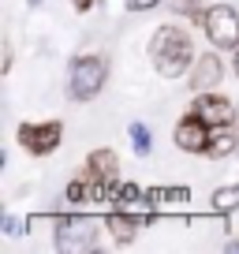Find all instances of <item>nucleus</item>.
<instances>
[{"label":"nucleus","mask_w":239,"mask_h":254,"mask_svg":"<svg viewBox=\"0 0 239 254\" xmlns=\"http://www.w3.org/2000/svg\"><path fill=\"white\" fill-rule=\"evenodd\" d=\"M146 228L142 213H127V209H112L109 217H105V232L112 236V243L116 247H131L138 239V232Z\"/></svg>","instance_id":"10"},{"label":"nucleus","mask_w":239,"mask_h":254,"mask_svg":"<svg viewBox=\"0 0 239 254\" xmlns=\"http://www.w3.org/2000/svg\"><path fill=\"white\" fill-rule=\"evenodd\" d=\"M150 60H153V71L161 79H179V75H187L194 67L198 53H194V41L183 26L165 23L150 38Z\"/></svg>","instance_id":"1"},{"label":"nucleus","mask_w":239,"mask_h":254,"mask_svg":"<svg viewBox=\"0 0 239 254\" xmlns=\"http://www.w3.org/2000/svg\"><path fill=\"white\" fill-rule=\"evenodd\" d=\"M209 138H213V127H209V120L198 109H187L179 116V124L172 127V142H176V150H183V153H206Z\"/></svg>","instance_id":"6"},{"label":"nucleus","mask_w":239,"mask_h":254,"mask_svg":"<svg viewBox=\"0 0 239 254\" xmlns=\"http://www.w3.org/2000/svg\"><path fill=\"white\" fill-rule=\"evenodd\" d=\"M71 8L75 11H90V8H94V0H71Z\"/></svg>","instance_id":"18"},{"label":"nucleus","mask_w":239,"mask_h":254,"mask_svg":"<svg viewBox=\"0 0 239 254\" xmlns=\"http://www.w3.org/2000/svg\"><path fill=\"white\" fill-rule=\"evenodd\" d=\"M127 4V11H153V8H161L165 0H123Z\"/></svg>","instance_id":"17"},{"label":"nucleus","mask_w":239,"mask_h":254,"mask_svg":"<svg viewBox=\"0 0 239 254\" xmlns=\"http://www.w3.org/2000/svg\"><path fill=\"white\" fill-rule=\"evenodd\" d=\"M168 4H172V11H176V15H183V19H191L194 26H202V23H206L209 0H168Z\"/></svg>","instance_id":"13"},{"label":"nucleus","mask_w":239,"mask_h":254,"mask_svg":"<svg viewBox=\"0 0 239 254\" xmlns=\"http://www.w3.org/2000/svg\"><path fill=\"white\" fill-rule=\"evenodd\" d=\"M82 176L97 187V194H105V187H112L120 176V157L112 150H90L86 165H82Z\"/></svg>","instance_id":"8"},{"label":"nucleus","mask_w":239,"mask_h":254,"mask_svg":"<svg viewBox=\"0 0 239 254\" xmlns=\"http://www.w3.org/2000/svg\"><path fill=\"white\" fill-rule=\"evenodd\" d=\"M127 135H131V146H135L138 157H150V153H153V131L146 124H138V120H135V124L127 127Z\"/></svg>","instance_id":"14"},{"label":"nucleus","mask_w":239,"mask_h":254,"mask_svg":"<svg viewBox=\"0 0 239 254\" xmlns=\"http://www.w3.org/2000/svg\"><path fill=\"white\" fill-rule=\"evenodd\" d=\"M26 4H30V8H41V4H45V0H26Z\"/></svg>","instance_id":"20"},{"label":"nucleus","mask_w":239,"mask_h":254,"mask_svg":"<svg viewBox=\"0 0 239 254\" xmlns=\"http://www.w3.org/2000/svg\"><path fill=\"white\" fill-rule=\"evenodd\" d=\"M191 109H198L202 116L209 120V127H213V131H221V127H236V124H239V105H232L228 97L213 94V90L198 94V97H194V105H191Z\"/></svg>","instance_id":"7"},{"label":"nucleus","mask_w":239,"mask_h":254,"mask_svg":"<svg viewBox=\"0 0 239 254\" xmlns=\"http://www.w3.org/2000/svg\"><path fill=\"white\" fill-rule=\"evenodd\" d=\"M202 30H206V38H209L213 49H224V53H228V49H239V11L232 8V4H209Z\"/></svg>","instance_id":"5"},{"label":"nucleus","mask_w":239,"mask_h":254,"mask_svg":"<svg viewBox=\"0 0 239 254\" xmlns=\"http://www.w3.org/2000/svg\"><path fill=\"white\" fill-rule=\"evenodd\" d=\"M213 209H217V213H236V209H239V183L213 190Z\"/></svg>","instance_id":"15"},{"label":"nucleus","mask_w":239,"mask_h":254,"mask_svg":"<svg viewBox=\"0 0 239 254\" xmlns=\"http://www.w3.org/2000/svg\"><path fill=\"white\" fill-rule=\"evenodd\" d=\"M191 198L187 187H150L146 190V206H183Z\"/></svg>","instance_id":"12"},{"label":"nucleus","mask_w":239,"mask_h":254,"mask_svg":"<svg viewBox=\"0 0 239 254\" xmlns=\"http://www.w3.org/2000/svg\"><path fill=\"white\" fill-rule=\"evenodd\" d=\"M26 228H30V221H19V217L4 213V236H8V239H19Z\"/></svg>","instance_id":"16"},{"label":"nucleus","mask_w":239,"mask_h":254,"mask_svg":"<svg viewBox=\"0 0 239 254\" xmlns=\"http://www.w3.org/2000/svg\"><path fill=\"white\" fill-rule=\"evenodd\" d=\"M232 153H239V135L232 131V127H221V131H213V138H209V150H206V157L221 161V157H232Z\"/></svg>","instance_id":"11"},{"label":"nucleus","mask_w":239,"mask_h":254,"mask_svg":"<svg viewBox=\"0 0 239 254\" xmlns=\"http://www.w3.org/2000/svg\"><path fill=\"white\" fill-rule=\"evenodd\" d=\"M15 142L23 146L30 157H49L64 142V124L60 120H41V124H19Z\"/></svg>","instance_id":"4"},{"label":"nucleus","mask_w":239,"mask_h":254,"mask_svg":"<svg viewBox=\"0 0 239 254\" xmlns=\"http://www.w3.org/2000/svg\"><path fill=\"white\" fill-rule=\"evenodd\" d=\"M101 243V228L94 217H79V213H60L53 217V247L64 254H86L97 251Z\"/></svg>","instance_id":"3"},{"label":"nucleus","mask_w":239,"mask_h":254,"mask_svg":"<svg viewBox=\"0 0 239 254\" xmlns=\"http://www.w3.org/2000/svg\"><path fill=\"white\" fill-rule=\"evenodd\" d=\"M109 82V56L105 53H82L67 67V97L71 101H94Z\"/></svg>","instance_id":"2"},{"label":"nucleus","mask_w":239,"mask_h":254,"mask_svg":"<svg viewBox=\"0 0 239 254\" xmlns=\"http://www.w3.org/2000/svg\"><path fill=\"white\" fill-rule=\"evenodd\" d=\"M236 79H239V49H236Z\"/></svg>","instance_id":"21"},{"label":"nucleus","mask_w":239,"mask_h":254,"mask_svg":"<svg viewBox=\"0 0 239 254\" xmlns=\"http://www.w3.org/2000/svg\"><path fill=\"white\" fill-rule=\"evenodd\" d=\"M228 251H232V254H239V236H236V239H228Z\"/></svg>","instance_id":"19"},{"label":"nucleus","mask_w":239,"mask_h":254,"mask_svg":"<svg viewBox=\"0 0 239 254\" xmlns=\"http://www.w3.org/2000/svg\"><path fill=\"white\" fill-rule=\"evenodd\" d=\"M224 79V64L217 53H198V60H194V67L187 71V86L194 90V94H206V90H217Z\"/></svg>","instance_id":"9"}]
</instances>
